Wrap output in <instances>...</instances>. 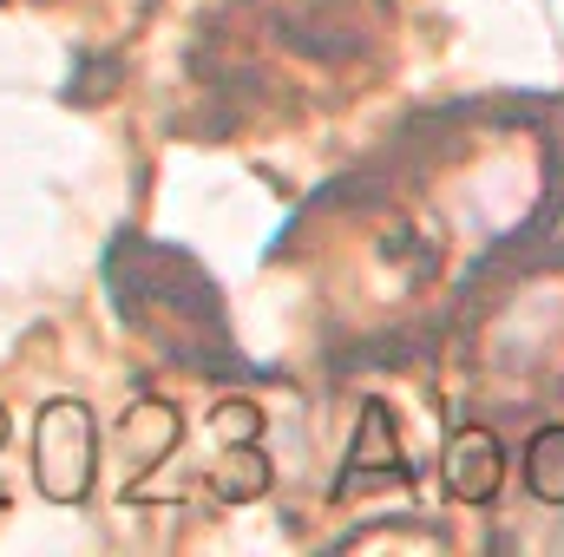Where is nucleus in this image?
Returning a JSON list of instances; mask_svg holds the SVG:
<instances>
[{
	"label": "nucleus",
	"instance_id": "nucleus-1",
	"mask_svg": "<svg viewBox=\"0 0 564 557\" xmlns=\"http://www.w3.org/2000/svg\"><path fill=\"white\" fill-rule=\"evenodd\" d=\"M33 466H40V485L53 499H79L93 485V414L73 407V401H53L40 414V439H33Z\"/></svg>",
	"mask_w": 564,
	"mask_h": 557
},
{
	"label": "nucleus",
	"instance_id": "nucleus-2",
	"mask_svg": "<svg viewBox=\"0 0 564 557\" xmlns=\"http://www.w3.org/2000/svg\"><path fill=\"white\" fill-rule=\"evenodd\" d=\"M499 439L492 433H459L453 439V452H446V485L466 499V505H479V499H492L499 492Z\"/></svg>",
	"mask_w": 564,
	"mask_h": 557
},
{
	"label": "nucleus",
	"instance_id": "nucleus-3",
	"mask_svg": "<svg viewBox=\"0 0 564 557\" xmlns=\"http://www.w3.org/2000/svg\"><path fill=\"white\" fill-rule=\"evenodd\" d=\"M525 472H532V492H539L545 505H564V426H545V433L532 439Z\"/></svg>",
	"mask_w": 564,
	"mask_h": 557
}]
</instances>
